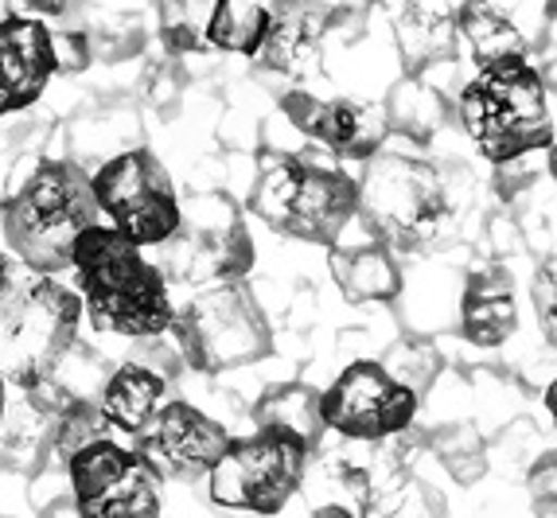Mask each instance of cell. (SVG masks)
I'll use <instances>...</instances> for the list:
<instances>
[{
    "label": "cell",
    "mask_w": 557,
    "mask_h": 518,
    "mask_svg": "<svg viewBox=\"0 0 557 518\" xmlns=\"http://www.w3.org/2000/svg\"><path fill=\"white\" fill-rule=\"evenodd\" d=\"M71 269H75L86 320L98 332L125 335V340L168 335L176 305L168 296L164 273L140 246L113 231L110 222H94L78 234Z\"/></svg>",
    "instance_id": "2"
},
{
    "label": "cell",
    "mask_w": 557,
    "mask_h": 518,
    "mask_svg": "<svg viewBox=\"0 0 557 518\" xmlns=\"http://www.w3.org/2000/svg\"><path fill=\"white\" fill-rule=\"evenodd\" d=\"M391 12L394 36L409 71L421 74L453 55L456 47V12L448 0H379Z\"/></svg>",
    "instance_id": "20"
},
{
    "label": "cell",
    "mask_w": 557,
    "mask_h": 518,
    "mask_svg": "<svg viewBox=\"0 0 557 518\" xmlns=\"http://www.w3.org/2000/svg\"><path fill=\"white\" fill-rule=\"evenodd\" d=\"M59 140H63V152H59V157L75 160L78 168L94 172V168H102L106 160L145 145V130H140V118L133 106L102 102V106H86V110L71 113L63 133H59Z\"/></svg>",
    "instance_id": "16"
},
{
    "label": "cell",
    "mask_w": 557,
    "mask_h": 518,
    "mask_svg": "<svg viewBox=\"0 0 557 518\" xmlns=\"http://www.w3.org/2000/svg\"><path fill=\"white\" fill-rule=\"evenodd\" d=\"M160 476L137 448L113 436L90 441L66 460V488L83 518H160L164 491Z\"/></svg>",
    "instance_id": "11"
},
{
    "label": "cell",
    "mask_w": 557,
    "mask_h": 518,
    "mask_svg": "<svg viewBox=\"0 0 557 518\" xmlns=\"http://www.w3.org/2000/svg\"><path fill=\"white\" fill-rule=\"evenodd\" d=\"M4 406H9V386L0 382V417H4Z\"/></svg>",
    "instance_id": "41"
},
{
    "label": "cell",
    "mask_w": 557,
    "mask_h": 518,
    "mask_svg": "<svg viewBox=\"0 0 557 518\" xmlns=\"http://www.w3.org/2000/svg\"><path fill=\"white\" fill-rule=\"evenodd\" d=\"M281 113L300 137L317 140L335 160H371L391 137L386 110L355 98H317L308 90H288Z\"/></svg>",
    "instance_id": "14"
},
{
    "label": "cell",
    "mask_w": 557,
    "mask_h": 518,
    "mask_svg": "<svg viewBox=\"0 0 557 518\" xmlns=\"http://www.w3.org/2000/svg\"><path fill=\"white\" fill-rule=\"evenodd\" d=\"M98 211L140 250H157L180 226V195L152 148H129L90 172Z\"/></svg>",
    "instance_id": "10"
},
{
    "label": "cell",
    "mask_w": 557,
    "mask_h": 518,
    "mask_svg": "<svg viewBox=\"0 0 557 518\" xmlns=\"http://www.w3.org/2000/svg\"><path fill=\"white\" fill-rule=\"evenodd\" d=\"M253 429H281L293 433L297 441H305L312 453L324 444V414H320V390H312L308 382H277L265 386L261 398L250 409Z\"/></svg>",
    "instance_id": "24"
},
{
    "label": "cell",
    "mask_w": 557,
    "mask_h": 518,
    "mask_svg": "<svg viewBox=\"0 0 557 518\" xmlns=\"http://www.w3.org/2000/svg\"><path fill=\"white\" fill-rule=\"evenodd\" d=\"M542 9H546L549 20H557V0H542Z\"/></svg>",
    "instance_id": "40"
},
{
    "label": "cell",
    "mask_w": 557,
    "mask_h": 518,
    "mask_svg": "<svg viewBox=\"0 0 557 518\" xmlns=\"http://www.w3.org/2000/svg\"><path fill=\"white\" fill-rule=\"evenodd\" d=\"M332 278L351 305L398 300L401 293V269L394 261V250L367 226H362V238H347V231L339 234V242L332 246Z\"/></svg>",
    "instance_id": "17"
},
{
    "label": "cell",
    "mask_w": 557,
    "mask_h": 518,
    "mask_svg": "<svg viewBox=\"0 0 557 518\" xmlns=\"http://www.w3.org/2000/svg\"><path fill=\"white\" fill-rule=\"evenodd\" d=\"M250 211L288 238L335 246L359 214V180L332 160L273 152L250 184Z\"/></svg>",
    "instance_id": "5"
},
{
    "label": "cell",
    "mask_w": 557,
    "mask_h": 518,
    "mask_svg": "<svg viewBox=\"0 0 557 518\" xmlns=\"http://www.w3.org/2000/svg\"><path fill=\"white\" fill-rule=\"evenodd\" d=\"M359 222L391 250H425L453 222V195L429 160L379 152L359 176Z\"/></svg>",
    "instance_id": "6"
},
{
    "label": "cell",
    "mask_w": 557,
    "mask_h": 518,
    "mask_svg": "<svg viewBox=\"0 0 557 518\" xmlns=\"http://www.w3.org/2000/svg\"><path fill=\"white\" fill-rule=\"evenodd\" d=\"M51 47H55V66L59 74H83L94 66V47L83 24L71 28H51Z\"/></svg>",
    "instance_id": "33"
},
{
    "label": "cell",
    "mask_w": 557,
    "mask_h": 518,
    "mask_svg": "<svg viewBox=\"0 0 557 518\" xmlns=\"http://www.w3.org/2000/svg\"><path fill=\"white\" fill-rule=\"evenodd\" d=\"M382 110H386L391 133H401V137H409L413 145H429V140L445 130V118H448L445 94H441V86L433 83V78H425V71L406 74L391 90V98H386Z\"/></svg>",
    "instance_id": "26"
},
{
    "label": "cell",
    "mask_w": 557,
    "mask_h": 518,
    "mask_svg": "<svg viewBox=\"0 0 557 518\" xmlns=\"http://www.w3.org/2000/svg\"><path fill=\"white\" fill-rule=\"evenodd\" d=\"M527 491H530L534 515L539 518L557 515V448H546V453L527 468Z\"/></svg>",
    "instance_id": "32"
},
{
    "label": "cell",
    "mask_w": 557,
    "mask_h": 518,
    "mask_svg": "<svg viewBox=\"0 0 557 518\" xmlns=\"http://www.w3.org/2000/svg\"><path fill=\"white\" fill-rule=\"evenodd\" d=\"M456 113L475 152L499 168L554 148L549 86L530 59L475 66L472 78L460 86Z\"/></svg>",
    "instance_id": "4"
},
{
    "label": "cell",
    "mask_w": 557,
    "mask_h": 518,
    "mask_svg": "<svg viewBox=\"0 0 557 518\" xmlns=\"http://www.w3.org/2000/svg\"><path fill=\"white\" fill-rule=\"evenodd\" d=\"M157 36L168 47V55H191L207 47L191 16V0H157Z\"/></svg>",
    "instance_id": "30"
},
{
    "label": "cell",
    "mask_w": 557,
    "mask_h": 518,
    "mask_svg": "<svg viewBox=\"0 0 557 518\" xmlns=\"http://www.w3.org/2000/svg\"><path fill=\"white\" fill-rule=\"evenodd\" d=\"M549 176H554V184H557V140H554V148H549Z\"/></svg>",
    "instance_id": "39"
},
{
    "label": "cell",
    "mask_w": 557,
    "mask_h": 518,
    "mask_svg": "<svg viewBox=\"0 0 557 518\" xmlns=\"http://www.w3.org/2000/svg\"><path fill=\"white\" fill-rule=\"evenodd\" d=\"M327 24H332V16L312 0H277L270 36L258 51V63L277 74L305 78L308 66L320 59V39H324Z\"/></svg>",
    "instance_id": "19"
},
{
    "label": "cell",
    "mask_w": 557,
    "mask_h": 518,
    "mask_svg": "<svg viewBox=\"0 0 557 518\" xmlns=\"http://www.w3.org/2000/svg\"><path fill=\"white\" fill-rule=\"evenodd\" d=\"M530 308H534L539 332L546 335L549 347H557V254L542 261L530 278Z\"/></svg>",
    "instance_id": "31"
},
{
    "label": "cell",
    "mask_w": 557,
    "mask_h": 518,
    "mask_svg": "<svg viewBox=\"0 0 557 518\" xmlns=\"http://www.w3.org/2000/svg\"><path fill=\"white\" fill-rule=\"evenodd\" d=\"M110 421L102 417V406H98V398H78L71 402V406L59 414L55 421V464L66 472V460L78 453V448H86L90 441H102V436H110Z\"/></svg>",
    "instance_id": "29"
},
{
    "label": "cell",
    "mask_w": 557,
    "mask_h": 518,
    "mask_svg": "<svg viewBox=\"0 0 557 518\" xmlns=\"http://www.w3.org/2000/svg\"><path fill=\"white\" fill-rule=\"evenodd\" d=\"M519 328V296L503 266H483L468 273L460 293V335L472 347H503Z\"/></svg>",
    "instance_id": "18"
},
{
    "label": "cell",
    "mask_w": 557,
    "mask_h": 518,
    "mask_svg": "<svg viewBox=\"0 0 557 518\" xmlns=\"http://www.w3.org/2000/svg\"><path fill=\"white\" fill-rule=\"evenodd\" d=\"M36 518H83L75 507V499H71V488L63 491V495H55V499H47L44 507H39Z\"/></svg>",
    "instance_id": "36"
},
{
    "label": "cell",
    "mask_w": 557,
    "mask_h": 518,
    "mask_svg": "<svg viewBox=\"0 0 557 518\" xmlns=\"http://www.w3.org/2000/svg\"><path fill=\"white\" fill-rule=\"evenodd\" d=\"M456 39L472 51L475 66L530 59V47H534L511 4H499V0H465L456 12Z\"/></svg>",
    "instance_id": "22"
},
{
    "label": "cell",
    "mask_w": 557,
    "mask_h": 518,
    "mask_svg": "<svg viewBox=\"0 0 557 518\" xmlns=\"http://www.w3.org/2000/svg\"><path fill=\"white\" fill-rule=\"evenodd\" d=\"M24 172L12 168L9 195L0 203V234L16 261L32 273L55 278L71 269V254L86 226L102 222L90 172L66 157L20 152Z\"/></svg>",
    "instance_id": "1"
},
{
    "label": "cell",
    "mask_w": 557,
    "mask_h": 518,
    "mask_svg": "<svg viewBox=\"0 0 557 518\" xmlns=\"http://www.w3.org/2000/svg\"><path fill=\"white\" fill-rule=\"evenodd\" d=\"M226 441H231V433H226L223 421H214L211 414H203L191 402L172 398L160 406L152 425L133 444L160 480L196 483L207 480V472L219 464Z\"/></svg>",
    "instance_id": "13"
},
{
    "label": "cell",
    "mask_w": 557,
    "mask_h": 518,
    "mask_svg": "<svg viewBox=\"0 0 557 518\" xmlns=\"http://www.w3.org/2000/svg\"><path fill=\"white\" fill-rule=\"evenodd\" d=\"M55 421L32 406L24 394L4 406L0 417V472L36 480L44 476L47 460H55Z\"/></svg>",
    "instance_id": "23"
},
{
    "label": "cell",
    "mask_w": 557,
    "mask_h": 518,
    "mask_svg": "<svg viewBox=\"0 0 557 518\" xmlns=\"http://www.w3.org/2000/svg\"><path fill=\"white\" fill-rule=\"evenodd\" d=\"M4 9L12 16H32V20H51V16H66V12L78 9V0H4Z\"/></svg>",
    "instance_id": "34"
},
{
    "label": "cell",
    "mask_w": 557,
    "mask_h": 518,
    "mask_svg": "<svg viewBox=\"0 0 557 518\" xmlns=\"http://www.w3.org/2000/svg\"><path fill=\"white\" fill-rule=\"evenodd\" d=\"M308 460H312V448L281 429H253L246 436H231L219 464L207 472L211 503L261 518L281 515L305 483Z\"/></svg>",
    "instance_id": "8"
},
{
    "label": "cell",
    "mask_w": 557,
    "mask_h": 518,
    "mask_svg": "<svg viewBox=\"0 0 557 518\" xmlns=\"http://www.w3.org/2000/svg\"><path fill=\"white\" fill-rule=\"evenodd\" d=\"M59 74L51 24L32 16H0V121L39 106Z\"/></svg>",
    "instance_id": "15"
},
{
    "label": "cell",
    "mask_w": 557,
    "mask_h": 518,
    "mask_svg": "<svg viewBox=\"0 0 557 518\" xmlns=\"http://www.w3.org/2000/svg\"><path fill=\"white\" fill-rule=\"evenodd\" d=\"M546 409H549V417H554V429H557V379L549 382V390H546Z\"/></svg>",
    "instance_id": "38"
},
{
    "label": "cell",
    "mask_w": 557,
    "mask_h": 518,
    "mask_svg": "<svg viewBox=\"0 0 557 518\" xmlns=\"http://www.w3.org/2000/svg\"><path fill=\"white\" fill-rule=\"evenodd\" d=\"M16 160H20L16 133L0 130V203H4V195H9V180H12V168H16Z\"/></svg>",
    "instance_id": "35"
},
{
    "label": "cell",
    "mask_w": 557,
    "mask_h": 518,
    "mask_svg": "<svg viewBox=\"0 0 557 518\" xmlns=\"http://www.w3.org/2000/svg\"><path fill=\"white\" fill-rule=\"evenodd\" d=\"M86 36L94 47V63H125L137 59L149 44L145 12L140 9H102L83 20Z\"/></svg>",
    "instance_id": "27"
},
{
    "label": "cell",
    "mask_w": 557,
    "mask_h": 518,
    "mask_svg": "<svg viewBox=\"0 0 557 518\" xmlns=\"http://www.w3.org/2000/svg\"><path fill=\"white\" fill-rule=\"evenodd\" d=\"M554 86H557V63H554Z\"/></svg>",
    "instance_id": "42"
},
{
    "label": "cell",
    "mask_w": 557,
    "mask_h": 518,
    "mask_svg": "<svg viewBox=\"0 0 557 518\" xmlns=\"http://www.w3.org/2000/svg\"><path fill=\"white\" fill-rule=\"evenodd\" d=\"M418 398L421 394L394 379L379 359H355L335 374L332 386L320 390V414L344 441L382 444L413 425Z\"/></svg>",
    "instance_id": "12"
},
{
    "label": "cell",
    "mask_w": 557,
    "mask_h": 518,
    "mask_svg": "<svg viewBox=\"0 0 557 518\" xmlns=\"http://www.w3.org/2000/svg\"><path fill=\"white\" fill-rule=\"evenodd\" d=\"M273 9H277V0H214L203 24L207 47L226 51V55L258 59L261 44L270 36Z\"/></svg>",
    "instance_id": "25"
},
{
    "label": "cell",
    "mask_w": 557,
    "mask_h": 518,
    "mask_svg": "<svg viewBox=\"0 0 557 518\" xmlns=\"http://www.w3.org/2000/svg\"><path fill=\"white\" fill-rule=\"evenodd\" d=\"M258 261L253 238L226 195H199L180 214L176 234L157 246V269L168 285H219L242 281Z\"/></svg>",
    "instance_id": "9"
},
{
    "label": "cell",
    "mask_w": 557,
    "mask_h": 518,
    "mask_svg": "<svg viewBox=\"0 0 557 518\" xmlns=\"http://www.w3.org/2000/svg\"><path fill=\"white\" fill-rule=\"evenodd\" d=\"M83 296L0 250V382L36 386L78 343Z\"/></svg>",
    "instance_id": "3"
},
{
    "label": "cell",
    "mask_w": 557,
    "mask_h": 518,
    "mask_svg": "<svg viewBox=\"0 0 557 518\" xmlns=\"http://www.w3.org/2000/svg\"><path fill=\"white\" fill-rule=\"evenodd\" d=\"M164 402H168V379L137 359L113 367L106 374L102 390H98L102 417L110 421L113 433L129 436V441H137L152 425V417L160 414Z\"/></svg>",
    "instance_id": "21"
},
{
    "label": "cell",
    "mask_w": 557,
    "mask_h": 518,
    "mask_svg": "<svg viewBox=\"0 0 557 518\" xmlns=\"http://www.w3.org/2000/svg\"><path fill=\"white\" fill-rule=\"evenodd\" d=\"M308 518H367V515L355 510V507H347V503H320Z\"/></svg>",
    "instance_id": "37"
},
{
    "label": "cell",
    "mask_w": 557,
    "mask_h": 518,
    "mask_svg": "<svg viewBox=\"0 0 557 518\" xmlns=\"http://www.w3.org/2000/svg\"><path fill=\"white\" fill-rule=\"evenodd\" d=\"M433 453H437L441 468H445L460 488H472V483H480L483 472H487V448H483L480 433H475L472 425H453V429H445V433H437Z\"/></svg>",
    "instance_id": "28"
},
{
    "label": "cell",
    "mask_w": 557,
    "mask_h": 518,
    "mask_svg": "<svg viewBox=\"0 0 557 518\" xmlns=\"http://www.w3.org/2000/svg\"><path fill=\"white\" fill-rule=\"evenodd\" d=\"M180 359L199 374H226L273 351L270 320L253 300L246 281H219L187 296L176 308L172 328Z\"/></svg>",
    "instance_id": "7"
}]
</instances>
